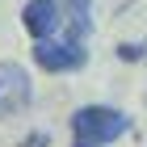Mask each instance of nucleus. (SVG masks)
Returning a JSON list of instances; mask_svg holds the SVG:
<instances>
[{"label":"nucleus","instance_id":"2","mask_svg":"<svg viewBox=\"0 0 147 147\" xmlns=\"http://www.w3.org/2000/svg\"><path fill=\"white\" fill-rule=\"evenodd\" d=\"M84 59H88L84 42H71V38H63V42L38 38V46H34V63H38V67H46V71H71V67H84Z\"/></svg>","mask_w":147,"mask_h":147},{"label":"nucleus","instance_id":"7","mask_svg":"<svg viewBox=\"0 0 147 147\" xmlns=\"http://www.w3.org/2000/svg\"><path fill=\"white\" fill-rule=\"evenodd\" d=\"M76 147H101V143H76Z\"/></svg>","mask_w":147,"mask_h":147},{"label":"nucleus","instance_id":"1","mask_svg":"<svg viewBox=\"0 0 147 147\" xmlns=\"http://www.w3.org/2000/svg\"><path fill=\"white\" fill-rule=\"evenodd\" d=\"M126 130H130V118L118 113V109H105V105H84V109L71 113V135H76V143H113Z\"/></svg>","mask_w":147,"mask_h":147},{"label":"nucleus","instance_id":"4","mask_svg":"<svg viewBox=\"0 0 147 147\" xmlns=\"http://www.w3.org/2000/svg\"><path fill=\"white\" fill-rule=\"evenodd\" d=\"M21 21L34 38H51L59 25V0H30L21 9Z\"/></svg>","mask_w":147,"mask_h":147},{"label":"nucleus","instance_id":"3","mask_svg":"<svg viewBox=\"0 0 147 147\" xmlns=\"http://www.w3.org/2000/svg\"><path fill=\"white\" fill-rule=\"evenodd\" d=\"M30 105V76L21 63H0V118H13Z\"/></svg>","mask_w":147,"mask_h":147},{"label":"nucleus","instance_id":"6","mask_svg":"<svg viewBox=\"0 0 147 147\" xmlns=\"http://www.w3.org/2000/svg\"><path fill=\"white\" fill-rule=\"evenodd\" d=\"M118 55H122L126 63H139V59H147V46H139V42H122V46H118Z\"/></svg>","mask_w":147,"mask_h":147},{"label":"nucleus","instance_id":"5","mask_svg":"<svg viewBox=\"0 0 147 147\" xmlns=\"http://www.w3.org/2000/svg\"><path fill=\"white\" fill-rule=\"evenodd\" d=\"M63 13H67V38L84 42V34H88V0H67Z\"/></svg>","mask_w":147,"mask_h":147}]
</instances>
